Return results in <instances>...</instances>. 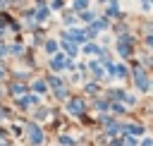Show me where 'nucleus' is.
Returning <instances> with one entry per match:
<instances>
[{
    "label": "nucleus",
    "instance_id": "obj_4",
    "mask_svg": "<svg viewBox=\"0 0 153 146\" xmlns=\"http://www.w3.org/2000/svg\"><path fill=\"white\" fill-rule=\"evenodd\" d=\"M69 112H72V115H81V112H84V103H81L79 98L69 101Z\"/></svg>",
    "mask_w": 153,
    "mask_h": 146
},
{
    "label": "nucleus",
    "instance_id": "obj_25",
    "mask_svg": "<svg viewBox=\"0 0 153 146\" xmlns=\"http://www.w3.org/2000/svg\"><path fill=\"white\" fill-rule=\"evenodd\" d=\"M141 2H151V0H141Z\"/></svg>",
    "mask_w": 153,
    "mask_h": 146
},
{
    "label": "nucleus",
    "instance_id": "obj_12",
    "mask_svg": "<svg viewBox=\"0 0 153 146\" xmlns=\"http://www.w3.org/2000/svg\"><path fill=\"white\" fill-rule=\"evenodd\" d=\"M65 48H67V53H69V55H74V53H76V45H74V41H65Z\"/></svg>",
    "mask_w": 153,
    "mask_h": 146
},
{
    "label": "nucleus",
    "instance_id": "obj_24",
    "mask_svg": "<svg viewBox=\"0 0 153 146\" xmlns=\"http://www.w3.org/2000/svg\"><path fill=\"white\" fill-rule=\"evenodd\" d=\"M0 79H2V69H0Z\"/></svg>",
    "mask_w": 153,
    "mask_h": 146
},
{
    "label": "nucleus",
    "instance_id": "obj_23",
    "mask_svg": "<svg viewBox=\"0 0 153 146\" xmlns=\"http://www.w3.org/2000/svg\"><path fill=\"white\" fill-rule=\"evenodd\" d=\"M60 5H62V0H53V7H55V10H57Z\"/></svg>",
    "mask_w": 153,
    "mask_h": 146
},
{
    "label": "nucleus",
    "instance_id": "obj_18",
    "mask_svg": "<svg viewBox=\"0 0 153 146\" xmlns=\"http://www.w3.org/2000/svg\"><path fill=\"white\" fill-rule=\"evenodd\" d=\"M108 132H110V134H115V132H120V127H117V122H108Z\"/></svg>",
    "mask_w": 153,
    "mask_h": 146
},
{
    "label": "nucleus",
    "instance_id": "obj_9",
    "mask_svg": "<svg viewBox=\"0 0 153 146\" xmlns=\"http://www.w3.org/2000/svg\"><path fill=\"white\" fill-rule=\"evenodd\" d=\"M127 132L136 136V134H143V127H141V124H129V127H127Z\"/></svg>",
    "mask_w": 153,
    "mask_h": 146
},
{
    "label": "nucleus",
    "instance_id": "obj_15",
    "mask_svg": "<svg viewBox=\"0 0 153 146\" xmlns=\"http://www.w3.org/2000/svg\"><path fill=\"white\" fill-rule=\"evenodd\" d=\"M45 50H48V53H55V50H57V43H55V41H48V43H45Z\"/></svg>",
    "mask_w": 153,
    "mask_h": 146
},
{
    "label": "nucleus",
    "instance_id": "obj_7",
    "mask_svg": "<svg viewBox=\"0 0 153 146\" xmlns=\"http://www.w3.org/2000/svg\"><path fill=\"white\" fill-rule=\"evenodd\" d=\"M88 67H91V72H93V77H96V79H98V77H103V69H100V62H91Z\"/></svg>",
    "mask_w": 153,
    "mask_h": 146
},
{
    "label": "nucleus",
    "instance_id": "obj_2",
    "mask_svg": "<svg viewBox=\"0 0 153 146\" xmlns=\"http://www.w3.org/2000/svg\"><path fill=\"white\" fill-rule=\"evenodd\" d=\"M62 36H65V38H67V41H76V43H79V41H84V38H86V34H84V31H79V29H72V31H65V34H62Z\"/></svg>",
    "mask_w": 153,
    "mask_h": 146
},
{
    "label": "nucleus",
    "instance_id": "obj_11",
    "mask_svg": "<svg viewBox=\"0 0 153 146\" xmlns=\"http://www.w3.org/2000/svg\"><path fill=\"white\" fill-rule=\"evenodd\" d=\"M45 17H48V10H45V7H41V10H36V19H38V22H43Z\"/></svg>",
    "mask_w": 153,
    "mask_h": 146
},
{
    "label": "nucleus",
    "instance_id": "obj_19",
    "mask_svg": "<svg viewBox=\"0 0 153 146\" xmlns=\"http://www.w3.org/2000/svg\"><path fill=\"white\" fill-rule=\"evenodd\" d=\"M57 141H60V144H62V146H72V144H74V141H72V139H69V136H60V139H57Z\"/></svg>",
    "mask_w": 153,
    "mask_h": 146
},
{
    "label": "nucleus",
    "instance_id": "obj_6",
    "mask_svg": "<svg viewBox=\"0 0 153 146\" xmlns=\"http://www.w3.org/2000/svg\"><path fill=\"white\" fill-rule=\"evenodd\" d=\"M84 50H86V53H91V55H100V53H103L96 43H86V48H84Z\"/></svg>",
    "mask_w": 153,
    "mask_h": 146
},
{
    "label": "nucleus",
    "instance_id": "obj_13",
    "mask_svg": "<svg viewBox=\"0 0 153 146\" xmlns=\"http://www.w3.org/2000/svg\"><path fill=\"white\" fill-rule=\"evenodd\" d=\"M24 91H26V86H24V84H14V86H12V93H17V96H22Z\"/></svg>",
    "mask_w": 153,
    "mask_h": 146
},
{
    "label": "nucleus",
    "instance_id": "obj_1",
    "mask_svg": "<svg viewBox=\"0 0 153 146\" xmlns=\"http://www.w3.org/2000/svg\"><path fill=\"white\" fill-rule=\"evenodd\" d=\"M134 81H136V86H139L141 91H148V77H146L141 69H134Z\"/></svg>",
    "mask_w": 153,
    "mask_h": 146
},
{
    "label": "nucleus",
    "instance_id": "obj_8",
    "mask_svg": "<svg viewBox=\"0 0 153 146\" xmlns=\"http://www.w3.org/2000/svg\"><path fill=\"white\" fill-rule=\"evenodd\" d=\"M117 12H120V2H117V0H112V2L108 5V14L112 17V14H117Z\"/></svg>",
    "mask_w": 153,
    "mask_h": 146
},
{
    "label": "nucleus",
    "instance_id": "obj_5",
    "mask_svg": "<svg viewBox=\"0 0 153 146\" xmlns=\"http://www.w3.org/2000/svg\"><path fill=\"white\" fill-rule=\"evenodd\" d=\"M65 62H67V57H65V55H57V57L50 60V67H53V69H65Z\"/></svg>",
    "mask_w": 153,
    "mask_h": 146
},
{
    "label": "nucleus",
    "instance_id": "obj_3",
    "mask_svg": "<svg viewBox=\"0 0 153 146\" xmlns=\"http://www.w3.org/2000/svg\"><path fill=\"white\" fill-rule=\"evenodd\" d=\"M29 134H31V144H36V146H38V144L43 141V132H41L36 124H29Z\"/></svg>",
    "mask_w": 153,
    "mask_h": 146
},
{
    "label": "nucleus",
    "instance_id": "obj_20",
    "mask_svg": "<svg viewBox=\"0 0 153 146\" xmlns=\"http://www.w3.org/2000/svg\"><path fill=\"white\" fill-rule=\"evenodd\" d=\"M112 110H115V112H122V110H124V108H122V105H120V103H112Z\"/></svg>",
    "mask_w": 153,
    "mask_h": 146
},
{
    "label": "nucleus",
    "instance_id": "obj_17",
    "mask_svg": "<svg viewBox=\"0 0 153 146\" xmlns=\"http://www.w3.org/2000/svg\"><path fill=\"white\" fill-rule=\"evenodd\" d=\"M33 101H36L33 96H29V98H22V108H29V105H31Z\"/></svg>",
    "mask_w": 153,
    "mask_h": 146
},
{
    "label": "nucleus",
    "instance_id": "obj_10",
    "mask_svg": "<svg viewBox=\"0 0 153 146\" xmlns=\"http://www.w3.org/2000/svg\"><path fill=\"white\" fill-rule=\"evenodd\" d=\"M86 7H88V0H74V10L81 12V10H86Z\"/></svg>",
    "mask_w": 153,
    "mask_h": 146
},
{
    "label": "nucleus",
    "instance_id": "obj_16",
    "mask_svg": "<svg viewBox=\"0 0 153 146\" xmlns=\"http://www.w3.org/2000/svg\"><path fill=\"white\" fill-rule=\"evenodd\" d=\"M81 19H84V22H91V19H93V12H86V10H81Z\"/></svg>",
    "mask_w": 153,
    "mask_h": 146
},
{
    "label": "nucleus",
    "instance_id": "obj_21",
    "mask_svg": "<svg viewBox=\"0 0 153 146\" xmlns=\"http://www.w3.org/2000/svg\"><path fill=\"white\" fill-rule=\"evenodd\" d=\"M141 146H153V141H151V139H148V136H146V139H143V141H141Z\"/></svg>",
    "mask_w": 153,
    "mask_h": 146
},
{
    "label": "nucleus",
    "instance_id": "obj_22",
    "mask_svg": "<svg viewBox=\"0 0 153 146\" xmlns=\"http://www.w3.org/2000/svg\"><path fill=\"white\" fill-rule=\"evenodd\" d=\"M127 144H129V146H139V144H136V139H127Z\"/></svg>",
    "mask_w": 153,
    "mask_h": 146
},
{
    "label": "nucleus",
    "instance_id": "obj_14",
    "mask_svg": "<svg viewBox=\"0 0 153 146\" xmlns=\"http://www.w3.org/2000/svg\"><path fill=\"white\" fill-rule=\"evenodd\" d=\"M33 91H38V93H41V91H45V81H41V79H38V81H33Z\"/></svg>",
    "mask_w": 153,
    "mask_h": 146
}]
</instances>
